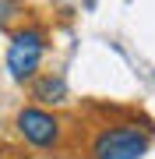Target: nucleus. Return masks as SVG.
Returning <instances> with one entry per match:
<instances>
[{
  "mask_svg": "<svg viewBox=\"0 0 155 159\" xmlns=\"http://www.w3.org/2000/svg\"><path fill=\"white\" fill-rule=\"evenodd\" d=\"M25 7L21 4H11V0H0V29H7V25L14 21V18H21Z\"/></svg>",
  "mask_w": 155,
  "mask_h": 159,
  "instance_id": "nucleus-5",
  "label": "nucleus"
},
{
  "mask_svg": "<svg viewBox=\"0 0 155 159\" xmlns=\"http://www.w3.org/2000/svg\"><path fill=\"white\" fill-rule=\"evenodd\" d=\"M42 53H46V32L35 29V25L18 29L11 35V43H7V71H11V78L32 81L42 64Z\"/></svg>",
  "mask_w": 155,
  "mask_h": 159,
  "instance_id": "nucleus-1",
  "label": "nucleus"
},
{
  "mask_svg": "<svg viewBox=\"0 0 155 159\" xmlns=\"http://www.w3.org/2000/svg\"><path fill=\"white\" fill-rule=\"evenodd\" d=\"M18 131L25 134V142H32L35 148H53L60 142V120L50 113V110H39V106H25L21 113L14 117Z\"/></svg>",
  "mask_w": 155,
  "mask_h": 159,
  "instance_id": "nucleus-3",
  "label": "nucleus"
},
{
  "mask_svg": "<svg viewBox=\"0 0 155 159\" xmlns=\"http://www.w3.org/2000/svg\"><path fill=\"white\" fill-rule=\"evenodd\" d=\"M32 99L39 102H63L67 99V81L60 74H42V78L32 81Z\"/></svg>",
  "mask_w": 155,
  "mask_h": 159,
  "instance_id": "nucleus-4",
  "label": "nucleus"
},
{
  "mask_svg": "<svg viewBox=\"0 0 155 159\" xmlns=\"http://www.w3.org/2000/svg\"><path fill=\"white\" fill-rule=\"evenodd\" d=\"M152 138L148 131L138 127V124H116V127H106L95 134L92 142V156L95 159H141L148 152Z\"/></svg>",
  "mask_w": 155,
  "mask_h": 159,
  "instance_id": "nucleus-2",
  "label": "nucleus"
}]
</instances>
